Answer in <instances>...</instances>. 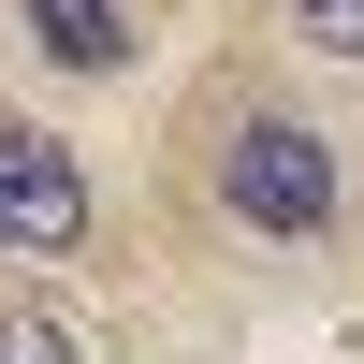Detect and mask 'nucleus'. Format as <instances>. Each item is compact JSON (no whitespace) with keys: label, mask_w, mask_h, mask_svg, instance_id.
I'll use <instances>...</instances> for the list:
<instances>
[{"label":"nucleus","mask_w":364,"mask_h":364,"mask_svg":"<svg viewBox=\"0 0 364 364\" xmlns=\"http://www.w3.org/2000/svg\"><path fill=\"white\" fill-rule=\"evenodd\" d=\"M29 29H44V58H58V73H117V58H132L117 0H29Z\"/></svg>","instance_id":"obj_3"},{"label":"nucleus","mask_w":364,"mask_h":364,"mask_svg":"<svg viewBox=\"0 0 364 364\" xmlns=\"http://www.w3.org/2000/svg\"><path fill=\"white\" fill-rule=\"evenodd\" d=\"M0 364H87V350H73V336H58V321H44V306H0Z\"/></svg>","instance_id":"obj_4"},{"label":"nucleus","mask_w":364,"mask_h":364,"mask_svg":"<svg viewBox=\"0 0 364 364\" xmlns=\"http://www.w3.org/2000/svg\"><path fill=\"white\" fill-rule=\"evenodd\" d=\"M58 248H87V175L58 132L0 117V262H58Z\"/></svg>","instance_id":"obj_2"},{"label":"nucleus","mask_w":364,"mask_h":364,"mask_svg":"<svg viewBox=\"0 0 364 364\" xmlns=\"http://www.w3.org/2000/svg\"><path fill=\"white\" fill-rule=\"evenodd\" d=\"M219 204L248 233H321L336 219V146H321L306 117H233L219 132Z\"/></svg>","instance_id":"obj_1"},{"label":"nucleus","mask_w":364,"mask_h":364,"mask_svg":"<svg viewBox=\"0 0 364 364\" xmlns=\"http://www.w3.org/2000/svg\"><path fill=\"white\" fill-rule=\"evenodd\" d=\"M291 29H306L321 58H364V0H291Z\"/></svg>","instance_id":"obj_5"}]
</instances>
